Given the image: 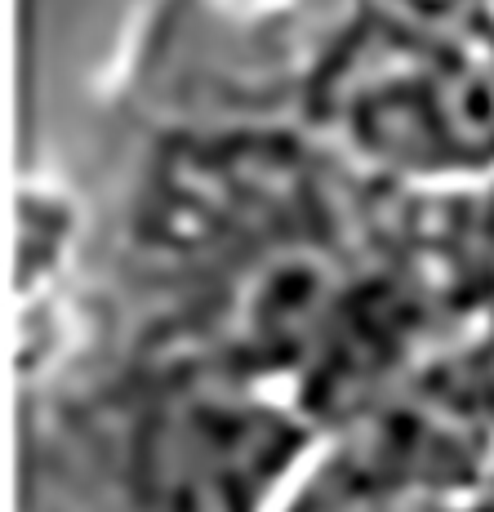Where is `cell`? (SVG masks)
<instances>
[{
  "instance_id": "6da1fadb",
  "label": "cell",
  "mask_w": 494,
  "mask_h": 512,
  "mask_svg": "<svg viewBox=\"0 0 494 512\" xmlns=\"http://www.w3.org/2000/svg\"><path fill=\"white\" fill-rule=\"evenodd\" d=\"M303 432L268 410H192L165 437L161 490L179 512H254Z\"/></svg>"
},
{
  "instance_id": "7a4b0ae2",
  "label": "cell",
  "mask_w": 494,
  "mask_h": 512,
  "mask_svg": "<svg viewBox=\"0 0 494 512\" xmlns=\"http://www.w3.org/2000/svg\"><path fill=\"white\" fill-rule=\"evenodd\" d=\"M468 512H494V481H490L486 490H481L477 499H472V508H468Z\"/></svg>"
}]
</instances>
